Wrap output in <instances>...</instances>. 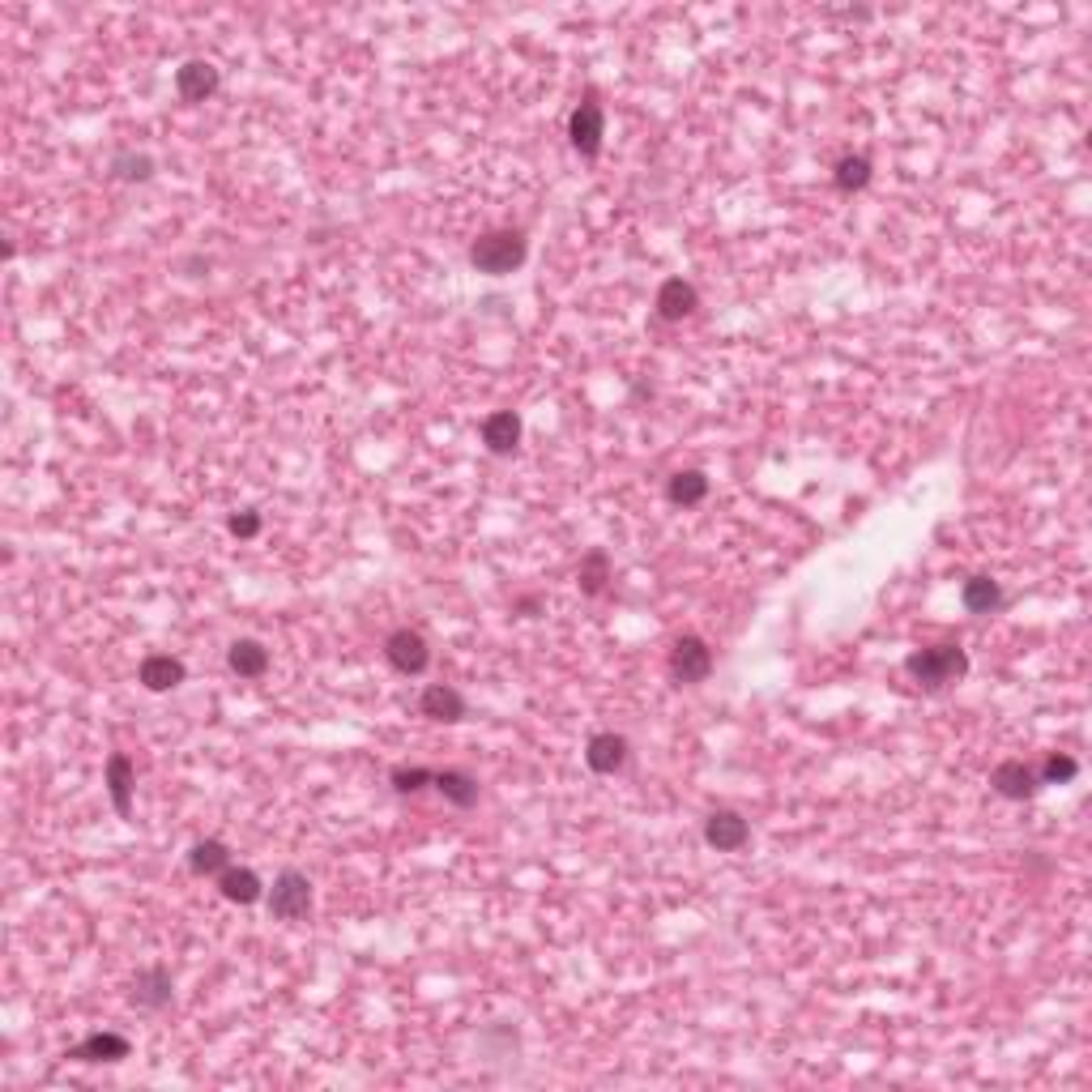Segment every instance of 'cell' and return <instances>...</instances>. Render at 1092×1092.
I'll use <instances>...</instances> for the list:
<instances>
[{"instance_id":"8fae6325","label":"cell","mask_w":1092,"mask_h":1092,"mask_svg":"<svg viewBox=\"0 0 1092 1092\" xmlns=\"http://www.w3.org/2000/svg\"><path fill=\"white\" fill-rule=\"evenodd\" d=\"M627 738L615 735V730H602V735H593L585 742V765L597 772V777H615L623 765H627Z\"/></svg>"},{"instance_id":"3957f363","label":"cell","mask_w":1092,"mask_h":1092,"mask_svg":"<svg viewBox=\"0 0 1092 1092\" xmlns=\"http://www.w3.org/2000/svg\"><path fill=\"white\" fill-rule=\"evenodd\" d=\"M269 914L278 922H299V917L312 914V880L303 871H282L273 887L266 892Z\"/></svg>"},{"instance_id":"7402d4cb","label":"cell","mask_w":1092,"mask_h":1092,"mask_svg":"<svg viewBox=\"0 0 1092 1092\" xmlns=\"http://www.w3.org/2000/svg\"><path fill=\"white\" fill-rule=\"evenodd\" d=\"M960 602H965V611H974V615H995L1007 597H1003V585H999V581H990V576H969V581L960 585Z\"/></svg>"},{"instance_id":"9c48e42d","label":"cell","mask_w":1092,"mask_h":1092,"mask_svg":"<svg viewBox=\"0 0 1092 1092\" xmlns=\"http://www.w3.org/2000/svg\"><path fill=\"white\" fill-rule=\"evenodd\" d=\"M990 790L1011 798V802H1029L1041 790V777L1025 760H1003V765H995V772H990Z\"/></svg>"},{"instance_id":"603a6c76","label":"cell","mask_w":1092,"mask_h":1092,"mask_svg":"<svg viewBox=\"0 0 1092 1092\" xmlns=\"http://www.w3.org/2000/svg\"><path fill=\"white\" fill-rule=\"evenodd\" d=\"M576 585L585 597H602L606 585H611V555L602 551V547H593L581 555V568H576Z\"/></svg>"},{"instance_id":"277c9868","label":"cell","mask_w":1092,"mask_h":1092,"mask_svg":"<svg viewBox=\"0 0 1092 1092\" xmlns=\"http://www.w3.org/2000/svg\"><path fill=\"white\" fill-rule=\"evenodd\" d=\"M568 137H572V149L581 158H597L602 154V137H606V112L602 103L585 94L576 107H572V119H568Z\"/></svg>"},{"instance_id":"4316f807","label":"cell","mask_w":1092,"mask_h":1092,"mask_svg":"<svg viewBox=\"0 0 1092 1092\" xmlns=\"http://www.w3.org/2000/svg\"><path fill=\"white\" fill-rule=\"evenodd\" d=\"M431 777H436L431 768H418V765L406 768L402 765V768H393V772H388V786H393L397 794H418V790H427V786H431Z\"/></svg>"},{"instance_id":"2e32d148","label":"cell","mask_w":1092,"mask_h":1092,"mask_svg":"<svg viewBox=\"0 0 1092 1092\" xmlns=\"http://www.w3.org/2000/svg\"><path fill=\"white\" fill-rule=\"evenodd\" d=\"M128 1037L119 1033H90L86 1041H77L64 1059H73V1063H119V1059H128Z\"/></svg>"},{"instance_id":"4fadbf2b","label":"cell","mask_w":1092,"mask_h":1092,"mask_svg":"<svg viewBox=\"0 0 1092 1092\" xmlns=\"http://www.w3.org/2000/svg\"><path fill=\"white\" fill-rule=\"evenodd\" d=\"M653 308H657L662 321L675 325V321H687V316L700 308V295H696V287H691L687 278H666V282L657 287V303H653Z\"/></svg>"},{"instance_id":"5b68a950","label":"cell","mask_w":1092,"mask_h":1092,"mask_svg":"<svg viewBox=\"0 0 1092 1092\" xmlns=\"http://www.w3.org/2000/svg\"><path fill=\"white\" fill-rule=\"evenodd\" d=\"M713 675V649L705 636H679L670 645V679L683 687H696Z\"/></svg>"},{"instance_id":"5bb4252c","label":"cell","mask_w":1092,"mask_h":1092,"mask_svg":"<svg viewBox=\"0 0 1092 1092\" xmlns=\"http://www.w3.org/2000/svg\"><path fill=\"white\" fill-rule=\"evenodd\" d=\"M171 999H176V986H171V974L163 965H149L133 977V1003L137 1007L163 1011V1007H171Z\"/></svg>"},{"instance_id":"7c38bea8","label":"cell","mask_w":1092,"mask_h":1092,"mask_svg":"<svg viewBox=\"0 0 1092 1092\" xmlns=\"http://www.w3.org/2000/svg\"><path fill=\"white\" fill-rule=\"evenodd\" d=\"M184 679H188V666L179 657H171V653H149V657H142V666H137V683L146 691H176Z\"/></svg>"},{"instance_id":"d6986e66","label":"cell","mask_w":1092,"mask_h":1092,"mask_svg":"<svg viewBox=\"0 0 1092 1092\" xmlns=\"http://www.w3.org/2000/svg\"><path fill=\"white\" fill-rule=\"evenodd\" d=\"M227 666L236 670L239 679H261V675L269 670V649L261 645V641L243 636V641H236V645L227 649Z\"/></svg>"},{"instance_id":"f1b7e54d","label":"cell","mask_w":1092,"mask_h":1092,"mask_svg":"<svg viewBox=\"0 0 1092 1092\" xmlns=\"http://www.w3.org/2000/svg\"><path fill=\"white\" fill-rule=\"evenodd\" d=\"M227 530L236 533V538H243V542H248V538H257V533H261V512L243 508V512H236V517L227 521Z\"/></svg>"},{"instance_id":"83f0119b","label":"cell","mask_w":1092,"mask_h":1092,"mask_svg":"<svg viewBox=\"0 0 1092 1092\" xmlns=\"http://www.w3.org/2000/svg\"><path fill=\"white\" fill-rule=\"evenodd\" d=\"M112 171L119 179H149L154 176V158L149 154H133V149H119L112 158Z\"/></svg>"},{"instance_id":"cb8c5ba5","label":"cell","mask_w":1092,"mask_h":1092,"mask_svg":"<svg viewBox=\"0 0 1092 1092\" xmlns=\"http://www.w3.org/2000/svg\"><path fill=\"white\" fill-rule=\"evenodd\" d=\"M431 786H436L453 807H461V811H470L474 802H478V781H474L470 772H461V768H440V772L431 777Z\"/></svg>"},{"instance_id":"484cf974","label":"cell","mask_w":1092,"mask_h":1092,"mask_svg":"<svg viewBox=\"0 0 1092 1092\" xmlns=\"http://www.w3.org/2000/svg\"><path fill=\"white\" fill-rule=\"evenodd\" d=\"M1037 777H1041V786H1071L1080 777V760L1067 756V751H1054V756H1046V765H1041Z\"/></svg>"},{"instance_id":"ba28073f","label":"cell","mask_w":1092,"mask_h":1092,"mask_svg":"<svg viewBox=\"0 0 1092 1092\" xmlns=\"http://www.w3.org/2000/svg\"><path fill=\"white\" fill-rule=\"evenodd\" d=\"M222 86V73L209 60H184L176 69V94L184 103H206Z\"/></svg>"},{"instance_id":"d4e9b609","label":"cell","mask_w":1092,"mask_h":1092,"mask_svg":"<svg viewBox=\"0 0 1092 1092\" xmlns=\"http://www.w3.org/2000/svg\"><path fill=\"white\" fill-rule=\"evenodd\" d=\"M832 179H836V188H841V193H857V188H866V184H871V158H866V154H845V158H836Z\"/></svg>"},{"instance_id":"e0dca14e","label":"cell","mask_w":1092,"mask_h":1092,"mask_svg":"<svg viewBox=\"0 0 1092 1092\" xmlns=\"http://www.w3.org/2000/svg\"><path fill=\"white\" fill-rule=\"evenodd\" d=\"M482 444H487V453H496V457L517 453V444H521V414L517 410L487 414V418H482Z\"/></svg>"},{"instance_id":"44dd1931","label":"cell","mask_w":1092,"mask_h":1092,"mask_svg":"<svg viewBox=\"0 0 1092 1092\" xmlns=\"http://www.w3.org/2000/svg\"><path fill=\"white\" fill-rule=\"evenodd\" d=\"M666 500L679 508H696L709 500V474L705 470H675L666 482Z\"/></svg>"},{"instance_id":"52a82bcc","label":"cell","mask_w":1092,"mask_h":1092,"mask_svg":"<svg viewBox=\"0 0 1092 1092\" xmlns=\"http://www.w3.org/2000/svg\"><path fill=\"white\" fill-rule=\"evenodd\" d=\"M747 841H751V824L730 807L713 811L705 820V845L717 850V854H738V850H747Z\"/></svg>"},{"instance_id":"7a4b0ae2","label":"cell","mask_w":1092,"mask_h":1092,"mask_svg":"<svg viewBox=\"0 0 1092 1092\" xmlns=\"http://www.w3.org/2000/svg\"><path fill=\"white\" fill-rule=\"evenodd\" d=\"M530 257V243L521 231L500 227V231H487L470 243V266L487 278H503V273H517Z\"/></svg>"},{"instance_id":"9a60e30c","label":"cell","mask_w":1092,"mask_h":1092,"mask_svg":"<svg viewBox=\"0 0 1092 1092\" xmlns=\"http://www.w3.org/2000/svg\"><path fill=\"white\" fill-rule=\"evenodd\" d=\"M133 790H137V768L124 751H112V760H107V794H112V807H116L119 820L133 815Z\"/></svg>"},{"instance_id":"f546056e","label":"cell","mask_w":1092,"mask_h":1092,"mask_svg":"<svg viewBox=\"0 0 1092 1092\" xmlns=\"http://www.w3.org/2000/svg\"><path fill=\"white\" fill-rule=\"evenodd\" d=\"M517 611H526V615H533V611H538V597H521V602H517Z\"/></svg>"},{"instance_id":"ac0fdd59","label":"cell","mask_w":1092,"mask_h":1092,"mask_svg":"<svg viewBox=\"0 0 1092 1092\" xmlns=\"http://www.w3.org/2000/svg\"><path fill=\"white\" fill-rule=\"evenodd\" d=\"M218 892H222V901H231V905H257L261 896H266V884H261V875L252 871V866H227L222 875H218Z\"/></svg>"},{"instance_id":"30bf717a","label":"cell","mask_w":1092,"mask_h":1092,"mask_svg":"<svg viewBox=\"0 0 1092 1092\" xmlns=\"http://www.w3.org/2000/svg\"><path fill=\"white\" fill-rule=\"evenodd\" d=\"M418 713H423L427 721L457 726V721L466 717V696H461L457 687H448V683H431V687H423V696H418Z\"/></svg>"},{"instance_id":"6da1fadb","label":"cell","mask_w":1092,"mask_h":1092,"mask_svg":"<svg viewBox=\"0 0 1092 1092\" xmlns=\"http://www.w3.org/2000/svg\"><path fill=\"white\" fill-rule=\"evenodd\" d=\"M905 675L926 691H944L969 675V653L960 645H926L905 657Z\"/></svg>"},{"instance_id":"8992f818","label":"cell","mask_w":1092,"mask_h":1092,"mask_svg":"<svg viewBox=\"0 0 1092 1092\" xmlns=\"http://www.w3.org/2000/svg\"><path fill=\"white\" fill-rule=\"evenodd\" d=\"M384 657H388V666H393V670H402V675H423V670L431 666V649H427V641H423L414 627H397V632H388V641H384Z\"/></svg>"},{"instance_id":"ffe728a7","label":"cell","mask_w":1092,"mask_h":1092,"mask_svg":"<svg viewBox=\"0 0 1092 1092\" xmlns=\"http://www.w3.org/2000/svg\"><path fill=\"white\" fill-rule=\"evenodd\" d=\"M227 866H231V850H227V841H218V836H206V841H197V845L188 850V871L201 875V880H206V875L218 880Z\"/></svg>"}]
</instances>
